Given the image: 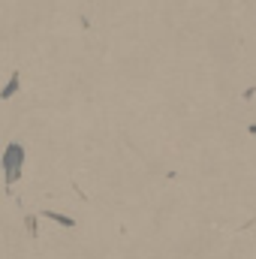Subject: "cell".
<instances>
[{
    "label": "cell",
    "instance_id": "1",
    "mask_svg": "<svg viewBox=\"0 0 256 259\" xmlns=\"http://www.w3.org/2000/svg\"><path fill=\"white\" fill-rule=\"evenodd\" d=\"M21 166H24V148L21 145H9L6 157H3V169H6V181H15L21 175Z\"/></svg>",
    "mask_w": 256,
    "mask_h": 259
},
{
    "label": "cell",
    "instance_id": "2",
    "mask_svg": "<svg viewBox=\"0 0 256 259\" xmlns=\"http://www.w3.org/2000/svg\"><path fill=\"white\" fill-rule=\"evenodd\" d=\"M15 88H18V75H12V81H9V88H6V91H3L0 97H3V100H6V97H12V91H15Z\"/></svg>",
    "mask_w": 256,
    "mask_h": 259
}]
</instances>
